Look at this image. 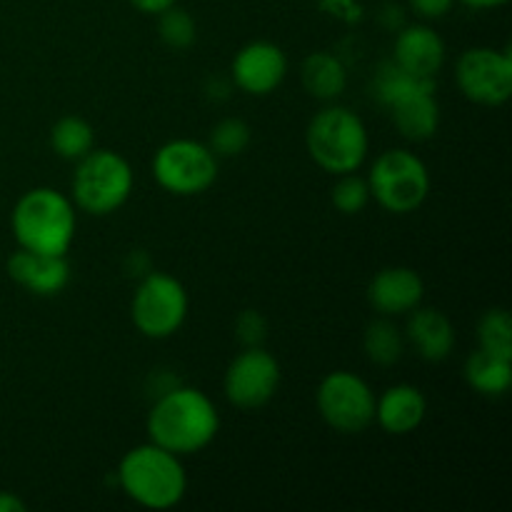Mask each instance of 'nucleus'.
<instances>
[{"instance_id":"nucleus-11","label":"nucleus","mask_w":512,"mask_h":512,"mask_svg":"<svg viewBox=\"0 0 512 512\" xmlns=\"http://www.w3.org/2000/svg\"><path fill=\"white\" fill-rule=\"evenodd\" d=\"M280 363L273 353L255 345L230 360L223 378L225 398L240 410H258L275 398L280 388Z\"/></svg>"},{"instance_id":"nucleus-23","label":"nucleus","mask_w":512,"mask_h":512,"mask_svg":"<svg viewBox=\"0 0 512 512\" xmlns=\"http://www.w3.org/2000/svg\"><path fill=\"white\" fill-rule=\"evenodd\" d=\"M363 350L368 355L370 363L375 365H395L405 353V335L400 333L398 325L393 323V318H383L368 323L363 333Z\"/></svg>"},{"instance_id":"nucleus-21","label":"nucleus","mask_w":512,"mask_h":512,"mask_svg":"<svg viewBox=\"0 0 512 512\" xmlns=\"http://www.w3.org/2000/svg\"><path fill=\"white\" fill-rule=\"evenodd\" d=\"M50 148L58 158L68 160V163H78L80 158L95 148V130L80 115H63L55 120L50 128Z\"/></svg>"},{"instance_id":"nucleus-6","label":"nucleus","mask_w":512,"mask_h":512,"mask_svg":"<svg viewBox=\"0 0 512 512\" xmlns=\"http://www.w3.org/2000/svg\"><path fill=\"white\" fill-rule=\"evenodd\" d=\"M370 200L393 215L415 213L430 195V170L413 150L393 148L373 160Z\"/></svg>"},{"instance_id":"nucleus-28","label":"nucleus","mask_w":512,"mask_h":512,"mask_svg":"<svg viewBox=\"0 0 512 512\" xmlns=\"http://www.w3.org/2000/svg\"><path fill=\"white\" fill-rule=\"evenodd\" d=\"M235 338L240 340L243 348L263 345V340L268 338V320H265L258 310H243V313L235 318Z\"/></svg>"},{"instance_id":"nucleus-4","label":"nucleus","mask_w":512,"mask_h":512,"mask_svg":"<svg viewBox=\"0 0 512 512\" xmlns=\"http://www.w3.org/2000/svg\"><path fill=\"white\" fill-rule=\"evenodd\" d=\"M305 148L313 163L330 175L358 173L370 153L363 118L345 105H325L305 130Z\"/></svg>"},{"instance_id":"nucleus-5","label":"nucleus","mask_w":512,"mask_h":512,"mask_svg":"<svg viewBox=\"0 0 512 512\" xmlns=\"http://www.w3.org/2000/svg\"><path fill=\"white\" fill-rule=\"evenodd\" d=\"M135 175L128 160L115 150L93 148L75 163L70 200L80 213L105 218L123 208L133 195Z\"/></svg>"},{"instance_id":"nucleus-18","label":"nucleus","mask_w":512,"mask_h":512,"mask_svg":"<svg viewBox=\"0 0 512 512\" xmlns=\"http://www.w3.org/2000/svg\"><path fill=\"white\" fill-rule=\"evenodd\" d=\"M390 118L398 133L413 143H425L440 128V105L435 90H418L390 105Z\"/></svg>"},{"instance_id":"nucleus-22","label":"nucleus","mask_w":512,"mask_h":512,"mask_svg":"<svg viewBox=\"0 0 512 512\" xmlns=\"http://www.w3.org/2000/svg\"><path fill=\"white\" fill-rule=\"evenodd\" d=\"M418 90H435V78H420V75L408 73L393 60L380 65L373 78V95L383 108H390L400 98L418 93Z\"/></svg>"},{"instance_id":"nucleus-29","label":"nucleus","mask_w":512,"mask_h":512,"mask_svg":"<svg viewBox=\"0 0 512 512\" xmlns=\"http://www.w3.org/2000/svg\"><path fill=\"white\" fill-rule=\"evenodd\" d=\"M458 0H408L410 10L418 15L420 20H440L453 10Z\"/></svg>"},{"instance_id":"nucleus-20","label":"nucleus","mask_w":512,"mask_h":512,"mask_svg":"<svg viewBox=\"0 0 512 512\" xmlns=\"http://www.w3.org/2000/svg\"><path fill=\"white\" fill-rule=\"evenodd\" d=\"M463 378L483 398H500L512 385V360L498 358L478 348L465 360Z\"/></svg>"},{"instance_id":"nucleus-12","label":"nucleus","mask_w":512,"mask_h":512,"mask_svg":"<svg viewBox=\"0 0 512 512\" xmlns=\"http://www.w3.org/2000/svg\"><path fill=\"white\" fill-rule=\"evenodd\" d=\"M288 75V58L283 48L270 40H253L235 53L230 80L245 95L265 98L283 85Z\"/></svg>"},{"instance_id":"nucleus-26","label":"nucleus","mask_w":512,"mask_h":512,"mask_svg":"<svg viewBox=\"0 0 512 512\" xmlns=\"http://www.w3.org/2000/svg\"><path fill=\"white\" fill-rule=\"evenodd\" d=\"M158 35L168 48L185 50L198 38V25H195V18L188 10L175 3L173 8L163 10L158 15Z\"/></svg>"},{"instance_id":"nucleus-32","label":"nucleus","mask_w":512,"mask_h":512,"mask_svg":"<svg viewBox=\"0 0 512 512\" xmlns=\"http://www.w3.org/2000/svg\"><path fill=\"white\" fill-rule=\"evenodd\" d=\"M463 5H468V8L473 10H493V8H503V5H508L510 0H460Z\"/></svg>"},{"instance_id":"nucleus-19","label":"nucleus","mask_w":512,"mask_h":512,"mask_svg":"<svg viewBox=\"0 0 512 512\" xmlns=\"http://www.w3.org/2000/svg\"><path fill=\"white\" fill-rule=\"evenodd\" d=\"M300 80H303V88L308 90V95H313L315 100L333 103L348 88V70H345L343 60L338 55L328 53V50H318V53H310L303 60Z\"/></svg>"},{"instance_id":"nucleus-25","label":"nucleus","mask_w":512,"mask_h":512,"mask_svg":"<svg viewBox=\"0 0 512 512\" xmlns=\"http://www.w3.org/2000/svg\"><path fill=\"white\" fill-rule=\"evenodd\" d=\"M253 140V130L240 118H223L213 125L208 138V148L213 150L215 158H238L248 150Z\"/></svg>"},{"instance_id":"nucleus-1","label":"nucleus","mask_w":512,"mask_h":512,"mask_svg":"<svg viewBox=\"0 0 512 512\" xmlns=\"http://www.w3.org/2000/svg\"><path fill=\"white\" fill-rule=\"evenodd\" d=\"M145 428L150 443L185 458L205 450L218 438L220 413L203 390L170 385L155 398Z\"/></svg>"},{"instance_id":"nucleus-17","label":"nucleus","mask_w":512,"mask_h":512,"mask_svg":"<svg viewBox=\"0 0 512 512\" xmlns=\"http://www.w3.org/2000/svg\"><path fill=\"white\" fill-rule=\"evenodd\" d=\"M408 328L405 340L415 348V353L428 363H440L448 358L455 348V325L448 315L438 308H415L408 313Z\"/></svg>"},{"instance_id":"nucleus-9","label":"nucleus","mask_w":512,"mask_h":512,"mask_svg":"<svg viewBox=\"0 0 512 512\" xmlns=\"http://www.w3.org/2000/svg\"><path fill=\"white\" fill-rule=\"evenodd\" d=\"M320 418L340 435H360L375 423V390L350 370L328 373L315 393Z\"/></svg>"},{"instance_id":"nucleus-10","label":"nucleus","mask_w":512,"mask_h":512,"mask_svg":"<svg viewBox=\"0 0 512 512\" xmlns=\"http://www.w3.org/2000/svg\"><path fill=\"white\" fill-rule=\"evenodd\" d=\"M455 83L463 98L485 108H500L512 95V53L508 48H478L465 50L455 63Z\"/></svg>"},{"instance_id":"nucleus-14","label":"nucleus","mask_w":512,"mask_h":512,"mask_svg":"<svg viewBox=\"0 0 512 512\" xmlns=\"http://www.w3.org/2000/svg\"><path fill=\"white\" fill-rule=\"evenodd\" d=\"M13 283L38 298H55L70 283V263L65 255L30 253L18 248L5 263Z\"/></svg>"},{"instance_id":"nucleus-7","label":"nucleus","mask_w":512,"mask_h":512,"mask_svg":"<svg viewBox=\"0 0 512 512\" xmlns=\"http://www.w3.org/2000/svg\"><path fill=\"white\" fill-rule=\"evenodd\" d=\"M188 308V290L178 278L160 270H148L140 275V283L130 300V318L145 338L168 340L183 328Z\"/></svg>"},{"instance_id":"nucleus-8","label":"nucleus","mask_w":512,"mask_h":512,"mask_svg":"<svg viewBox=\"0 0 512 512\" xmlns=\"http://www.w3.org/2000/svg\"><path fill=\"white\" fill-rule=\"evenodd\" d=\"M153 178L165 193L178 198L208 193L218 180V158L208 143L193 138H173L153 153Z\"/></svg>"},{"instance_id":"nucleus-13","label":"nucleus","mask_w":512,"mask_h":512,"mask_svg":"<svg viewBox=\"0 0 512 512\" xmlns=\"http://www.w3.org/2000/svg\"><path fill=\"white\" fill-rule=\"evenodd\" d=\"M425 283L418 270L405 265H390L378 270L368 285V303L383 318L408 315L423 303Z\"/></svg>"},{"instance_id":"nucleus-30","label":"nucleus","mask_w":512,"mask_h":512,"mask_svg":"<svg viewBox=\"0 0 512 512\" xmlns=\"http://www.w3.org/2000/svg\"><path fill=\"white\" fill-rule=\"evenodd\" d=\"M128 3L133 5V8L138 10V13H143V15H160V13H163V10L173 8V5L178 3V0H128Z\"/></svg>"},{"instance_id":"nucleus-16","label":"nucleus","mask_w":512,"mask_h":512,"mask_svg":"<svg viewBox=\"0 0 512 512\" xmlns=\"http://www.w3.org/2000/svg\"><path fill=\"white\" fill-rule=\"evenodd\" d=\"M425 415H428V400L415 385L398 383L375 395V425L395 438L415 433L423 425Z\"/></svg>"},{"instance_id":"nucleus-27","label":"nucleus","mask_w":512,"mask_h":512,"mask_svg":"<svg viewBox=\"0 0 512 512\" xmlns=\"http://www.w3.org/2000/svg\"><path fill=\"white\" fill-rule=\"evenodd\" d=\"M335 210L343 215H358L368 208L370 203V185L368 178H360L358 173L338 175L333 190H330Z\"/></svg>"},{"instance_id":"nucleus-31","label":"nucleus","mask_w":512,"mask_h":512,"mask_svg":"<svg viewBox=\"0 0 512 512\" xmlns=\"http://www.w3.org/2000/svg\"><path fill=\"white\" fill-rule=\"evenodd\" d=\"M28 505L18 498L15 493H8V490H0V512H25Z\"/></svg>"},{"instance_id":"nucleus-2","label":"nucleus","mask_w":512,"mask_h":512,"mask_svg":"<svg viewBox=\"0 0 512 512\" xmlns=\"http://www.w3.org/2000/svg\"><path fill=\"white\" fill-rule=\"evenodd\" d=\"M10 230L18 248L30 253L68 255L78 230V208L55 188H30L15 203Z\"/></svg>"},{"instance_id":"nucleus-3","label":"nucleus","mask_w":512,"mask_h":512,"mask_svg":"<svg viewBox=\"0 0 512 512\" xmlns=\"http://www.w3.org/2000/svg\"><path fill=\"white\" fill-rule=\"evenodd\" d=\"M118 483L135 505L148 510L175 508L188 493L183 460L150 440L123 455L118 465Z\"/></svg>"},{"instance_id":"nucleus-15","label":"nucleus","mask_w":512,"mask_h":512,"mask_svg":"<svg viewBox=\"0 0 512 512\" xmlns=\"http://www.w3.org/2000/svg\"><path fill=\"white\" fill-rule=\"evenodd\" d=\"M393 63L420 78H438L445 65V43L430 25H403L395 35Z\"/></svg>"},{"instance_id":"nucleus-24","label":"nucleus","mask_w":512,"mask_h":512,"mask_svg":"<svg viewBox=\"0 0 512 512\" xmlns=\"http://www.w3.org/2000/svg\"><path fill=\"white\" fill-rule=\"evenodd\" d=\"M478 348L512 360V318L505 308H493L478 320Z\"/></svg>"}]
</instances>
